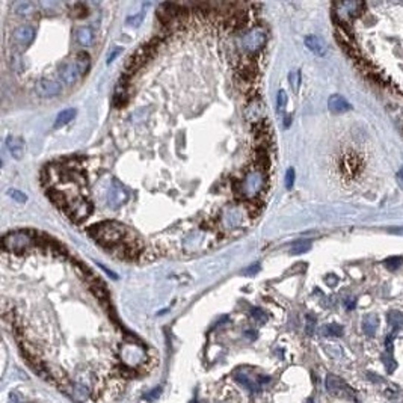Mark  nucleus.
<instances>
[{
	"instance_id": "obj_1",
	"label": "nucleus",
	"mask_w": 403,
	"mask_h": 403,
	"mask_svg": "<svg viewBox=\"0 0 403 403\" xmlns=\"http://www.w3.org/2000/svg\"><path fill=\"white\" fill-rule=\"evenodd\" d=\"M91 232L101 245L111 248V249H116L118 248L122 254L134 252V249H132L134 242H132V239H130V232L121 224H116L112 221L101 222L96 227H92Z\"/></svg>"
},
{
	"instance_id": "obj_2",
	"label": "nucleus",
	"mask_w": 403,
	"mask_h": 403,
	"mask_svg": "<svg viewBox=\"0 0 403 403\" xmlns=\"http://www.w3.org/2000/svg\"><path fill=\"white\" fill-rule=\"evenodd\" d=\"M234 379L242 385L245 386L246 390H249L251 393H257V391H261L265 386L270 382V378L269 376H265V375H258L255 373L254 370L251 368H239L234 371Z\"/></svg>"
},
{
	"instance_id": "obj_3",
	"label": "nucleus",
	"mask_w": 403,
	"mask_h": 403,
	"mask_svg": "<svg viewBox=\"0 0 403 403\" xmlns=\"http://www.w3.org/2000/svg\"><path fill=\"white\" fill-rule=\"evenodd\" d=\"M266 39H268L266 30L261 27H254L240 38V44L246 52H257L265 47Z\"/></svg>"
},
{
	"instance_id": "obj_4",
	"label": "nucleus",
	"mask_w": 403,
	"mask_h": 403,
	"mask_svg": "<svg viewBox=\"0 0 403 403\" xmlns=\"http://www.w3.org/2000/svg\"><path fill=\"white\" fill-rule=\"evenodd\" d=\"M364 3L361 2H340V3H335L334 8H335V15L338 17L340 23L342 26H345L346 23H349L350 20L356 19L358 15L363 14V9H364Z\"/></svg>"
},
{
	"instance_id": "obj_5",
	"label": "nucleus",
	"mask_w": 403,
	"mask_h": 403,
	"mask_svg": "<svg viewBox=\"0 0 403 403\" xmlns=\"http://www.w3.org/2000/svg\"><path fill=\"white\" fill-rule=\"evenodd\" d=\"M32 243V239L29 237L27 232L23 231H17V232H11V234L3 237V248L8 251L21 254L24 252L27 248Z\"/></svg>"
},
{
	"instance_id": "obj_6",
	"label": "nucleus",
	"mask_w": 403,
	"mask_h": 403,
	"mask_svg": "<svg viewBox=\"0 0 403 403\" xmlns=\"http://www.w3.org/2000/svg\"><path fill=\"white\" fill-rule=\"evenodd\" d=\"M58 73H59V79L62 80V83L68 85V86L74 85L82 77V73H80L79 67H77L76 59H70V60L62 62V64L59 65Z\"/></svg>"
},
{
	"instance_id": "obj_7",
	"label": "nucleus",
	"mask_w": 403,
	"mask_h": 403,
	"mask_svg": "<svg viewBox=\"0 0 403 403\" xmlns=\"http://www.w3.org/2000/svg\"><path fill=\"white\" fill-rule=\"evenodd\" d=\"M263 186H265V175L260 171H251L245 177L242 189L246 196H254L263 189Z\"/></svg>"
},
{
	"instance_id": "obj_8",
	"label": "nucleus",
	"mask_w": 403,
	"mask_h": 403,
	"mask_svg": "<svg viewBox=\"0 0 403 403\" xmlns=\"http://www.w3.org/2000/svg\"><path fill=\"white\" fill-rule=\"evenodd\" d=\"M37 94L42 98H50L55 97L58 94H60V85L55 80H49V79H41L37 86H35Z\"/></svg>"
},
{
	"instance_id": "obj_9",
	"label": "nucleus",
	"mask_w": 403,
	"mask_h": 403,
	"mask_svg": "<svg viewBox=\"0 0 403 403\" xmlns=\"http://www.w3.org/2000/svg\"><path fill=\"white\" fill-rule=\"evenodd\" d=\"M325 386H326L328 393H331L334 396H345V394L350 393V388L346 385V382L335 375L326 376V379H325Z\"/></svg>"
},
{
	"instance_id": "obj_10",
	"label": "nucleus",
	"mask_w": 403,
	"mask_h": 403,
	"mask_svg": "<svg viewBox=\"0 0 403 403\" xmlns=\"http://www.w3.org/2000/svg\"><path fill=\"white\" fill-rule=\"evenodd\" d=\"M150 52H151V45H150V44H148V45H144V47L139 49V50L129 59L127 70H129L130 73H133V71H136V70L141 68V67L145 64V62H147V59H148V56H150Z\"/></svg>"
},
{
	"instance_id": "obj_11",
	"label": "nucleus",
	"mask_w": 403,
	"mask_h": 403,
	"mask_svg": "<svg viewBox=\"0 0 403 403\" xmlns=\"http://www.w3.org/2000/svg\"><path fill=\"white\" fill-rule=\"evenodd\" d=\"M14 39L19 45H21V47H27V45L35 39V29L32 26H27V24L20 26V27L15 29Z\"/></svg>"
},
{
	"instance_id": "obj_12",
	"label": "nucleus",
	"mask_w": 403,
	"mask_h": 403,
	"mask_svg": "<svg viewBox=\"0 0 403 403\" xmlns=\"http://www.w3.org/2000/svg\"><path fill=\"white\" fill-rule=\"evenodd\" d=\"M305 45L307 49L311 53H314L316 56H323L326 53V44H325V41L320 37H316V35L305 37Z\"/></svg>"
},
{
	"instance_id": "obj_13",
	"label": "nucleus",
	"mask_w": 403,
	"mask_h": 403,
	"mask_svg": "<svg viewBox=\"0 0 403 403\" xmlns=\"http://www.w3.org/2000/svg\"><path fill=\"white\" fill-rule=\"evenodd\" d=\"M6 147L9 153L12 154V157L20 160L24 154V141L19 136H8L6 137Z\"/></svg>"
},
{
	"instance_id": "obj_14",
	"label": "nucleus",
	"mask_w": 403,
	"mask_h": 403,
	"mask_svg": "<svg viewBox=\"0 0 403 403\" xmlns=\"http://www.w3.org/2000/svg\"><path fill=\"white\" fill-rule=\"evenodd\" d=\"M328 107L332 114H345L352 109L350 103L342 96H331L328 100Z\"/></svg>"
},
{
	"instance_id": "obj_15",
	"label": "nucleus",
	"mask_w": 403,
	"mask_h": 403,
	"mask_svg": "<svg viewBox=\"0 0 403 403\" xmlns=\"http://www.w3.org/2000/svg\"><path fill=\"white\" fill-rule=\"evenodd\" d=\"M245 116H246L248 121L257 122V121L265 118V107H263V104L260 101H254V103H251L249 106H248Z\"/></svg>"
},
{
	"instance_id": "obj_16",
	"label": "nucleus",
	"mask_w": 403,
	"mask_h": 403,
	"mask_svg": "<svg viewBox=\"0 0 403 403\" xmlns=\"http://www.w3.org/2000/svg\"><path fill=\"white\" fill-rule=\"evenodd\" d=\"M74 35H76V41L80 45H83V47H89V45L94 42V32H92V29L88 26L76 29Z\"/></svg>"
},
{
	"instance_id": "obj_17",
	"label": "nucleus",
	"mask_w": 403,
	"mask_h": 403,
	"mask_svg": "<svg viewBox=\"0 0 403 403\" xmlns=\"http://www.w3.org/2000/svg\"><path fill=\"white\" fill-rule=\"evenodd\" d=\"M378 326H379V319L376 314H368L363 319V331L365 335L373 337L376 334Z\"/></svg>"
},
{
	"instance_id": "obj_18",
	"label": "nucleus",
	"mask_w": 403,
	"mask_h": 403,
	"mask_svg": "<svg viewBox=\"0 0 403 403\" xmlns=\"http://www.w3.org/2000/svg\"><path fill=\"white\" fill-rule=\"evenodd\" d=\"M111 201L115 206H121L127 201V192L118 183H114V189L111 191Z\"/></svg>"
},
{
	"instance_id": "obj_19",
	"label": "nucleus",
	"mask_w": 403,
	"mask_h": 403,
	"mask_svg": "<svg viewBox=\"0 0 403 403\" xmlns=\"http://www.w3.org/2000/svg\"><path fill=\"white\" fill-rule=\"evenodd\" d=\"M76 116V111L74 109H65V111H62L58 116H56V121H55V129H60V127H64L67 126V124L70 121H73V118Z\"/></svg>"
},
{
	"instance_id": "obj_20",
	"label": "nucleus",
	"mask_w": 403,
	"mask_h": 403,
	"mask_svg": "<svg viewBox=\"0 0 403 403\" xmlns=\"http://www.w3.org/2000/svg\"><path fill=\"white\" fill-rule=\"evenodd\" d=\"M309 249H311V242L309 240H296L290 246V254L301 255V254H305Z\"/></svg>"
},
{
	"instance_id": "obj_21",
	"label": "nucleus",
	"mask_w": 403,
	"mask_h": 403,
	"mask_svg": "<svg viewBox=\"0 0 403 403\" xmlns=\"http://www.w3.org/2000/svg\"><path fill=\"white\" fill-rule=\"evenodd\" d=\"M76 62H77V67H79V70H80V73H82V76L83 74H86L88 73V70H89V67H91V59H89V56H88V53H85V52H80V53H77L76 55Z\"/></svg>"
},
{
	"instance_id": "obj_22",
	"label": "nucleus",
	"mask_w": 403,
	"mask_h": 403,
	"mask_svg": "<svg viewBox=\"0 0 403 403\" xmlns=\"http://www.w3.org/2000/svg\"><path fill=\"white\" fill-rule=\"evenodd\" d=\"M386 320L393 326V331H399V328L403 326V314L400 311H390L388 316H386Z\"/></svg>"
},
{
	"instance_id": "obj_23",
	"label": "nucleus",
	"mask_w": 403,
	"mask_h": 403,
	"mask_svg": "<svg viewBox=\"0 0 403 403\" xmlns=\"http://www.w3.org/2000/svg\"><path fill=\"white\" fill-rule=\"evenodd\" d=\"M323 335L325 337H342L343 335V326H340L337 323H331V325H326V326H323Z\"/></svg>"
},
{
	"instance_id": "obj_24",
	"label": "nucleus",
	"mask_w": 403,
	"mask_h": 403,
	"mask_svg": "<svg viewBox=\"0 0 403 403\" xmlns=\"http://www.w3.org/2000/svg\"><path fill=\"white\" fill-rule=\"evenodd\" d=\"M15 12L20 15H30L35 12V5L32 2H19L15 5Z\"/></svg>"
},
{
	"instance_id": "obj_25",
	"label": "nucleus",
	"mask_w": 403,
	"mask_h": 403,
	"mask_svg": "<svg viewBox=\"0 0 403 403\" xmlns=\"http://www.w3.org/2000/svg\"><path fill=\"white\" fill-rule=\"evenodd\" d=\"M286 104H287V94H286L284 89H281L280 92H278V96H276V112L280 114V115L284 112Z\"/></svg>"
},
{
	"instance_id": "obj_26",
	"label": "nucleus",
	"mask_w": 403,
	"mask_h": 403,
	"mask_svg": "<svg viewBox=\"0 0 403 403\" xmlns=\"http://www.w3.org/2000/svg\"><path fill=\"white\" fill-rule=\"evenodd\" d=\"M384 265L386 269H390V270H397L402 265H403V258L402 257H390V258H386L384 261Z\"/></svg>"
},
{
	"instance_id": "obj_27",
	"label": "nucleus",
	"mask_w": 403,
	"mask_h": 403,
	"mask_svg": "<svg viewBox=\"0 0 403 403\" xmlns=\"http://www.w3.org/2000/svg\"><path fill=\"white\" fill-rule=\"evenodd\" d=\"M251 317H252L257 323H260V325H263V323L268 322V314H266L265 311H263L261 308H252Z\"/></svg>"
},
{
	"instance_id": "obj_28",
	"label": "nucleus",
	"mask_w": 403,
	"mask_h": 403,
	"mask_svg": "<svg viewBox=\"0 0 403 403\" xmlns=\"http://www.w3.org/2000/svg\"><path fill=\"white\" fill-rule=\"evenodd\" d=\"M288 80H290V85L294 91L299 89V85H301V73L299 71H291L288 74Z\"/></svg>"
},
{
	"instance_id": "obj_29",
	"label": "nucleus",
	"mask_w": 403,
	"mask_h": 403,
	"mask_svg": "<svg viewBox=\"0 0 403 403\" xmlns=\"http://www.w3.org/2000/svg\"><path fill=\"white\" fill-rule=\"evenodd\" d=\"M382 361H384V364H385V367H386V371H388V373H393V371L396 370V361L391 358V355L390 353H386V355H382Z\"/></svg>"
},
{
	"instance_id": "obj_30",
	"label": "nucleus",
	"mask_w": 403,
	"mask_h": 403,
	"mask_svg": "<svg viewBox=\"0 0 403 403\" xmlns=\"http://www.w3.org/2000/svg\"><path fill=\"white\" fill-rule=\"evenodd\" d=\"M142 20H144V12H137V14H134V15H132V17L127 19V24L137 27L139 24L142 23Z\"/></svg>"
},
{
	"instance_id": "obj_31",
	"label": "nucleus",
	"mask_w": 403,
	"mask_h": 403,
	"mask_svg": "<svg viewBox=\"0 0 403 403\" xmlns=\"http://www.w3.org/2000/svg\"><path fill=\"white\" fill-rule=\"evenodd\" d=\"M8 193H9L11 198H14L15 201H19V203H26V199H27V196L23 192L17 191V189H9Z\"/></svg>"
},
{
	"instance_id": "obj_32",
	"label": "nucleus",
	"mask_w": 403,
	"mask_h": 403,
	"mask_svg": "<svg viewBox=\"0 0 403 403\" xmlns=\"http://www.w3.org/2000/svg\"><path fill=\"white\" fill-rule=\"evenodd\" d=\"M293 184H294V169L290 168V169H287V173H286V188L291 189Z\"/></svg>"
},
{
	"instance_id": "obj_33",
	"label": "nucleus",
	"mask_w": 403,
	"mask_h": 403,
	"mask_svg": "<svg viewBox=\"0 0 403 403\" xmlns=\"http://www.w3.org/2000/svg\"><path fill=\"white\" fill-rule=\"evenodd\" d=\"M396 334H397V331H393L388 337H386V340H385V346H386V353H393V340H394V337H396Z\"/></svg>"
},
{
	"instance_id": "obj_34",
	"label": "nucleus",
	"mask_w": 403,
	"mask_h": 403,
	"mask_svg": "<svg viewBox=\"0 0 403 403\" xmlns=\"http://www.w3.org/2000/svg\"><path fill=\"white\" fill-rule=\"evenodd\" d=\"M316 326V319L313 316H307V334L311 335Z\"/></svg>"
},
{
	"instance_id": "obj_35",
	"label": "nucleus",
	"mask_w": 403,
	"mask_h": 403,
	"mask_svg": "<svg viewBox=\"0 0 403 403\" xmlns=\"http://www.w3.org/2000/svg\"><path fill=\"white\" fill-rule=\"evenodd\" d=\"M160 393H162V388L159 386V388H154L151 393L145 394V399H148L150 402H153V400H156V397H159V396H160Z\"/></svg>"
},
{
	"instance_id": "obj_36",
	"label": "nucleus",
	"mask_w": 403,
	"mask_h": 403,
	"mask_svg": "<svg viewBox=\"0 0 403 403\" xmlns=\"http://www.w3.org/2000/svg\"><path fill=\"white\" fill-rule=\"evenodd\" d=\"M119 53H121V49H119V47H114L112 52H111L109 55H107V64H112L114 59H115Z\"/></svg>"
},
{
	"instance_id": "obj_37",
	"label": "nucleus",
	"mask_w": 403,
	"mask_h": 403,
	"mask_svg": "<svg viewBox=\"0 0 403 403\" xmlns=\"http://www.w3.org/2000/svg\"><path fill=\"white\" fill-rule=\"evenodd\" d=\"M396 180H397V184H399V188H402L403 189V166L399 169L397 171V174H396Z\"/></svg>"
},
{
	"instance_id": "obj_38",
	"label": "nucleus",
	"mask_w": 403,
	"mask_h": 403,
	"mask_svg": "<svg viewBox=\"0 0 403 403\" xmlns=\"http://www.w3.org/2000/svg\"><path fill=\"white\" fill-rule=\"evenodd\" d=\"M337 283H338V278H337L335 275H328V276H326V284H328V286L334 287V286H337Z\"/></svg>"
},
{
	"instance_id": "obj_39",
	"label": "nucleus",
	"mask_w": 403,
	"mask_h": 403,
	"mask_svg": "<svg viewBox=\"0 0 403 403\" xmlns=\"http://www.w3.org/2000/svg\"><path fill=\"white\" fill-rule=\"evenodd\" d=\"M39 5H41L42 8H45V9H49V11H50V9H55V8H58V6H59V3H56V2H41Z\"/></svg>"
},
{
	"instance_id": "obj_40",
	"label": "nucleus",
	"mask_w": 403,
	"mask_h": 403,
	"mask_svg": "<svg viewBox=\"0 0 403 403\" xmlns=\"http://www.w3.org/2000/svg\"><path fill=\"white\" fill-rule=\"evenodd\" d=\"M258 270H260V266H258V265H255V268H251V269L245 270V273H246V275H249V273H255V272H258Z\"/></svg>"
},
{
	"instance_id": "obj_41",
	"label": "nucleus",
	"mask_w": 403,
	"mask_h": 403,
	"mask_svg": "<svg viewBox=\"0 0 403 403\" xmlns=\"http://www.w3.org/2000/svg\"><path fill=\"white\" fill-rule=\"evenodd\" d=\"M346 308L347 309H353L355 308V301H347L346 302Z\"/></svg>"
},
{
	"instance_id": "obj_42",
	"label": "nucleus",
	"mask_w": 403,
	"mask_h": 403,
	"mask_svg": "<svg viewBox=\"0 0 403 403\" xmlns=\"http://www.w3.org/2000/svg\"><path fill=\"white\" fill-rule=\"evenodd\" d=\"M305 403H314V400H313V399H308V400H307Z\"/></svg>"
}]
</instances>
